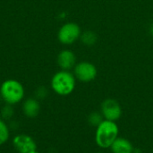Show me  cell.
<instances>
[{"instance_id": "cell-8", "label": "cell", "mask_w": 153, "mask_h": 153, "mask_svg": "<svg viewBox=\"0 0 153 153\" xmlns=\"http://www.w3.org/2000/svg\"><path fill=\"white\" fill-rule=\"evenodd\" d=\"M56 62L61 70L70 71L74 69L76 63V56L70 49H64L59 52L56 57Z\"/></svg>"}, {"instance_id": "cell-18", "label": "cell", "mask_w": 153, "mask_h": 153, "mask_svg": "<svg viewBox=\"0 0 153 153\" xmlns=\"http://www.w3.org/2000/svg\"><path fill=\"white\" fill-rule=\"evenodd\" d=\"M1 100H2V98H1V95H0V102H1Z\"/></svg>"}, {"instance_id": "cell-7", "label": "cell", "mask_w": 153, "mask_h": 153, "mask_svg": "<svg viewBox=\"0 0 153 153\" xmlns=\"http://www.w3.org/2000/svg\"><path fill=\"white\" fill-rule=\"evenodd\" d=\"M13 144L19 153H39L35 141L27 134H18L14 136Z\"/></svg>"}, {"instance_id": "cell-6", "label": "cell", "mask_w": 153, "mask_h": 153, "mask_svg": "<svg viewBox=\"0 0 153 153\" xmlns=\"http://www.w3.org/2000/svg\"><path fill=\"white\" fill-rule=\"evenodd\" d=\"M100 112L106 120L117 122L118 121L123 114L122 107L120 103L115 99H106L100 104Z\"/></svg>"}, {"instance_id": "cell-12", "label": "cell", "mask_w": 153, "mask_h": 153, "mask_svg": "<svg viewBox=\"0 0 153 153\" xmlns=\"http://www.w3.org/2000/svg\"><path fill=\"white\" fill-rule=\"evenodd\" d=\"M10 137V131L5 121L0 117V145L5 143Z\"/></svg>"}, {"instance_id": "cell-17", "label": "cell", "mask_w": 153, "mask_h": 153, "mask_svg": "<svg viewBox=\"0 0 153 153\" xmlns=\"http://www.w3.org/2000/svg\"><path fill=\"white\" fill-rule=\"evenodd\" d=\"M151 33H152V35L153 36V25L152 26V28H151Z\"/></svg>"}, {"instance_id": "cell-5", "label": "cell", "mask_w": 153, "mask_h": 153, "mask_svg": "<svg viewBox=\"0 0 153 153\" xmlns=\"http://www.w3.org/2000/svg\"><path fill=\"white\" fill-rule=\"evenodd\" d=\"M74 74L77 81L87 83L96 79L98 75V69L91 62L81 61L74 67Z\"/></svg>"}, {"instance_id": "cell-13", "label": "cell", "mask_w": 153, "mask_h": 153, "mask_svg": "<svg viewBox=\"0 0 153 153\" xmlns=\"http://www.w3.org/2000/svg\"><path fill=\"white\" fill-rule=\"evenodd\" d=\"M104 120L101 113L100 111H93L88 116V123L93 127H97Z\"/></svg>"}, {"instance_id": "cell-10", "label": "cell", "mask_w": 153, "mask_h": 153, "mask_svg": "<svg viewBox=\"0 0 153 153\" xmlns=\"http://www.w3.org/2000/svg\"><path fill=\"white\" fill-rule=\"evenodd\" d=\"M39 111L40 104L39 100L35 98H29L22 104V112L29 118H33L37 117Z\"/></svg>"}, {"instance_id": "cell-19", "label": "cell", "mask_w": 153, "mask_h": 153, "mask_svg": "<svg viewBox=\"0 0 153 153\" xmlns=\"http://www.w3.org/2000/svg\"><path fill=\"white\" fill-rule=\"evenodd\" d=\"M96 153H105V152H96Z\"/></svg>"}, {"instance_id": "cell-16", "label": "cell", "mask_w": 153, "mask_h": 153, "mask_svg": "<svg viewBox=\"0 0 153 153\" xmlns=\"http://www.w3.org/2000/svg\"><path fill=\"white\" fill-rule=\"evenodd\" d=\"M134 153H141V151L138 150L137 148H134Z\"/></svg>"}, {"instance_id": "cell-1", "label": "cell", "mask_w": 153, "mask_h": 153, "mask_svg": "<svg viewBox=\"0 0 153 153\" xmlns=\"http://www.w3.org/2000/svg\"><path fill=\"white\" fill-rule=\"evenodd\" d=\"M119 136V127L117 122L104 119L96 128L94 140L96 145L102 149H110L113 143Z\"/></svg>"}, {"instance_id": "cell-9", "label": "cell", "mask_w": 153, "mask_h": 153, "mask_svg": "<svg viewBox=\"0 0 153 153\" xmlns=\"http://www.w3.org/2000/svg\"><path fill=\"white\" fill-rule=\"evenodd\" d=\"M134 146L132 142L125 137H117L110 147L112 153H134Z\"/></svg>"}, {"instance_id": "cell-4", "label": "cell", "mask_w": 153, "mask_h": 153, "mask_svg": "<svg viewBox=\"0 0 153 153\" xmlns=\"http://www.w3.org/2000/svg\"><path fill=\"white\" fill-rule=\"evenodd\" d=\"M82 32V29L77 23L73 22H66L60 27L57 32V39L63 45H72L80 39Z\"/></svg>"}, {"instance_id": "cell-15", "label": "cell", "mask_w": 153, "mask_h": 153, "mask_svg": "<svg viewBox=\"0 0 153 153\" xmlns=\"http://www.w3.org/2000/svg\"><path fill=\"white\" fill-rule=\"evenodd\" d=\"M35 95H36L37 99H45L48 96V90H47V88H45L43 86L38 88L36 92H35Z\"/></svg>"}, {"instance_id": "cell-3", "label": "cell", "mask_w": 153, "mask_h": 153, "mask_svg": "<svg viewBox=\"0 0 153 153\" xmlns=\"http://www.w3.org/2000/svg\"><path fill=\"white\" fill-rule=\"evenodd\" d=\"M24 88L22 84L14 80H5L0 86V95L2 100L9 105H15L21 102L24 98Z\"/></svg>"}, {"instance_id": "cell-11", "label": "cell", "mask_w": 153, "mask_h": 153, "mask_svg": "<svg viewBox=\"0 0 153 153\" xmlns=\"http://www.w3.org/2000/svg\"><path fill=\"white\" fill-rule=\"evenodd\" d=\"M80 40L84 46L91 47V46H94L97 43L98 35L93 30H85V31L82 32L81 37H80Z\"/></svg>"}, {"instance_id": "cell-2", "label": "cell", "mask_w": 153, "mask_h": 153, "mask_svg": "<svg viewBox=\"0 0 153 153\" xmlns=\"http://www.w3.org/2000/svg\"><path fill=\"white\" fill-rule=\"evenodd\" d=\"M76 78L74 73L65 70L56 72L50 82L51 89L59 96H68L74 92L76 86Z\"/></svg>"}, {"instance_id": "cell-14", "label": "cell", "mask_w": 153, "mask_h": 153, "mask_svg": "<svg viewBox=\"0 0 153 153\" xmlns=\"http://www.w3.org/2000/svg\"><path fill=\"white\" fill-rule=\"evenodd\" d=\"M13 114H14V110H13L12 105L6 104L1 109V117L4 120H7V119L12 118Z\"/></svg>"}]
</instances>
